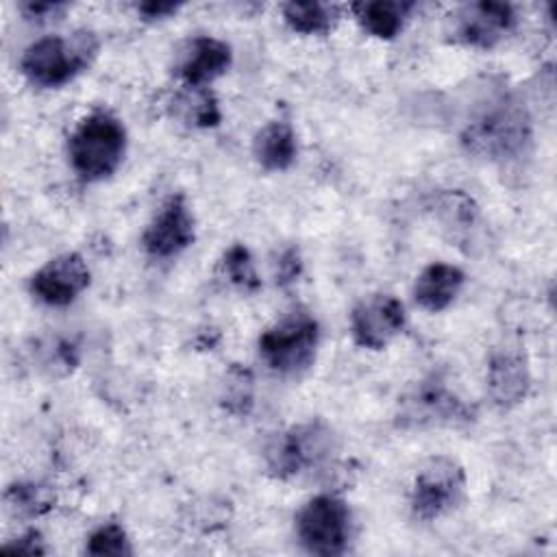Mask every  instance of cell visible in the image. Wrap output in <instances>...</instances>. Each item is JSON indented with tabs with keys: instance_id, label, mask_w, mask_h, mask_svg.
Returning <instances> with one entry per match:
<instances>
[{
	"instance_id": "obj_1",
	"label": "cell",
	"mask_w": 557,
	"mask_h": 557,
	"mask_svg": "<svg viewBox=\"0 0 557 557\" xmlns=\"http://www.w3.org/2000/svg\"><path fill=\"white\" fill-rule=\"evenodd\" d=\"M98 52V37L91 30H76L70 37H41L30 44L20 61L22 74L37 87H61L81 74Z\"/></svg>"
},
{
	"instance_id": "obj_2",
	"label": "cell",
	"mask_w": 557,
	"mask_h": 557,
	"mask_svg": "<svg viewBox=\"0 0 557 557\" xmlns=\"http://www.w3.org/2000/svg\"><path fill=\"white\" fill-rule=\"evenodd\" d=\"M70 163L74 172L96 183L111 176L126 150V131L109 111H94L74 128L70 137Z\"/></svg>"
},
{
	"instance_id": "obj_3",
	"label": "cell",
	"mask_w": 557,
	"mask_h": 557,
	"mask_svg": "<svg viewBox=\"0 0 557 557\" xmlns=\"http://www.w3.org/2000/svg\"><path fill=\"white\" fill-rule=\"evenodd\" d=\"M320 326L307 311H292L259 337L261 359L278 374H298L315 359Z\"/></svg>"
},
{
	"instance_id": "obj_4",
	"label": "cell",
	"mask_w": 557,
	"mask_h": 557,
	"mask_svg": "<svg viewBox=\"0 0 557 557\" xmlns=\"http://www.w3.org/2000/svg\"><path fill=\"white\" fill-rule=\"evenodd\" d=\"M531 139V122L524 109L516 102H498L481 117L470 122L463 141L466 146L490 159H511L524 150Z\"/></svg>"
},
{
	"instance_id": "obj_5",
	"label": "cell",
	"mask_w": 557,
	"mask_h": 557,
	"mask_svg": "<svg viewBox=\"0 0 557 557\" xmlns=\"http://www.w3.org/2000/svg\"><path fill=\"white\" fill-rule=\"evenodd\" d=\"M333 431L320 420L292 426L265 448V463L278 479L294 476L322 463L333 450Z\"/></svg>"
},
{
	"instance_id": "obj_6",
	"label": "cell",
	"mask_w": 557,
	"mask_h": 557,
	"mask_svg": "<svg viewBox=\"0 0 557 557\" xmlns=\"http://www.w3.org/2000/svg\"><path fill=\"white\" fill-rule=\"evenodd\" d=\"M300 544L313 555H339L350 537V511L346 503L331 494L311 498L296 518Z\"/></svg>"
},
{
	"instance_id": "obj_7",
	"label": "cell",
	"mask_w": 557,
	"mask_h": 557,
	"mask_svg": "<svg viewBox=\"0 0 557 557\" xmlns=\"http://www.w3.org/2000/svg\"><path fill=\"white\" fill-rule=\"evenodd\" d=\"M466 494V474L450 457L429 459L413 479L411 509L420 520H435L455 509Z\"/></svg>"
},
{
	"instance_id": "obj_8",
	"label": "cell",
	"mask_w": 557,
	"mask_h": 557,
	"mask_svg": "<svg viewBox=\"0 0 557 557\" xmlns=\"http://www.w3.org/2000/svg\"><path fill=\"white\" fill-rule=\"evenodd\" d=\"M516 26V13L505 2H470L450 15L448 35L453 41L472 48H494Z\"/></svg>"
},
{
	"instance_id": "obj_9",
	"label": "cell",
	"mask_w": 557,
	"mask_h": 557,
	"mask_svg": "<svg viewBox=\"0 0 557 557\" xmlns=\"http://www.w3.org/2000/svg\"><path fill=\"white\" fill-rule=\"evenodd\" d=\"M405 326V307L392 294H370L350 313V335L357 346L381 350Z\"/></svg>"
},
{
	"instance_id": "obj_10",
	"label": "cell",
	"mask_w": 557,
	"mask_h": 557,
	"mask_svg": "<svg viewBox=\"0 0 557 557\" xmlns=\"http://www.w3.org/2000/svg\"><path fill=\"white\" fill-rule=\"evenodd\" d=\"M196 237L194 215L183 194L170 196L141 235V246L150 257L168 259L183 252Z\"/></svg>"
},
{
	"instance_id": "obj_11",
	"label": "cell",
	"mask_w": 557,
	"mask_h": 557,
	"mask_svg": "<svg viewBox=\"0 0 557 557\" xmlns=\"http://www.w3.org/2000/svg\"><path fill=\"white\" fill-rule=\"evenodd\" d=\"M89 285V268L78 252H63L30 278V292L50 307H65Z\"/></svg>"
},
{
	"instance_id": "obj_12",
	"label": "cell",
	"mask_w": 557,
	"mask_h": 557,
	"mask_svg": "<svg viewBox=\"0 0 557 557\" xmlns=\"http://www.w3.org/2000/svg\"><path fill=\"white\" fill-rule=\"evenodd\" d=\"M231 59L233 54L228 44L209 35H200L194 37L181 54L178 76L187 87H205L228 70Z\"/></svg>"
},
{
	"instance_id": "obj_13",
	"label": "cell",
	"mask_w": 557,
	"mask_h": 557,
	"mask_svg": "<svg viewBox=\"0 0 557 557\" xmlns=\"http://www.w3.org/2000/svg\"><path fill=\"white\" fill-rule=\"evenodd\" d=\"M529 385H531V376L522 355L505 350L492 357L490 370H487V387L496 405L511 407L520 403L527 396Z\"/></svg>"
},
{
	"instance_id": "obj_14",
	"label": "cell",
	"mask_w": 557,
	"mask_h": 557,
	"mask_svg": "<svg viewBox=\"0 0 557 557\" xmlns=\"http://www.w3.org/2000/svg\"><path fill=\"white\" fill-rule=\"evenodd\" d=\"M466 274L450 263H431L426 265L413 285L416 302L426 311H444L459 296Z\"/></svg>"
},
{
	"instance_id": "obj_15",
	"label": "cell",
	"mask_w": 557,
	"mask_h": 557,
	"mask_svg": "<svg viewBox=\"0 0 557 557\" xmlns=\"http://www.w3.org/2000/svg\"><path fill=\"white\" fill-rule=\"evenodd\" d=\"M298 152L296 133L285 120L268 122L252 141V154L257 163L268 172L287 170Z\"/></svg>"
},
{
	"instance_id": "obj_16",
	"label": "cell",
	"mask_w": 557,
	"mask_h": 557,
	"mask_svg": "<svg viewBox=\"0 0 557 557\" xmlns=\"http://www.w3.org/2000/svg\"><path fill=\"white\" fill-rule=\"evenodd\" d=\"M413 2L405 0H372L352 4L355 17L363 30L379 39H394L409 17Z\"/></svg>"
},
{
	"instance_id": "obj_17",
	"label": "cell",
	"mask_w": 557,
	"mask_h": 557,
	"mask_svg": "<svg viewBox=\"0 0 557 557\" xmlns=\"http://www.w3.org/2000/svg\"><path fill=\"white\" fill-rule=\"evenodd\" d=\"M283 20L294 33L324 35L339 20V9L324 2H287L283 4Z\"/></svg>"
},
{
	"instance_id": "obj_18",
	"label": "cell",
	"mask_w": 557,
	"mask_h": 557,
	"mask_svg": "<svg viewBox=\"0 0 557 557\" xmlns=\"http://www.w3.org/2000/svg\"><path fill=\"white\" fill-rule=\"evenodd\" d=\"M174 113L191 126L211 128L222 120L218 100L209 87H187V91L174 98Z\"/></svg>"
},
{
	"instance_id": "obj_19",
	"label": "cell",
	"mask_w": 557,
	"mask_h": 557,
	"mask_svg": "<svg viewBox=\"0 0 557 557\" xmlns=\"http://www.w3.org/2000/svg\"><path fill=\"white\" fill-rule=\"evenodd\" d=\"M463 413L461 405L444 392L442 385H424L411 400H409V418H418V422L435 420V422H450Z\"/></svg>"
},
{
	"instance_id": "obj_20",
	"label": "cell",
	"mask_w": 557,
	"mask_h": 557,
	"mask_svg": "<svg viewBox=\"0 0 557 557\" xmlns=\"http://www.w3.org/2000/svg\"><path fill=\"white\" fill-rule=\"evenodd\" d=\"M222 272L233 285H237L244 292H255L261 285L255 263H252V257H250L248 248L242 244H235L224 252Z\"/></svg>"
},
{
	"instance_id": "obj_21",
	"label": "cell",
	"mask_w": 557,
	"mask_h": 557,
	"mask_svg": "<svg viewBox=\"0 0 557 557\" xmlns=\"http://www.w3.org/2000/svg\"><path fill=\"white\" fill-rule=\"evenodd\" d=\"M85 550L89 555H113V557H122V555H131V544L126 537V531L117 524V522H107L102 527H98L89 540Z\"/></svg>"
},
{
	"instance_id": "obj_22",
	"label": "cell",
	"mask_w": 557,
	"mask_h": 557,
	"mask_svg": "<svg viewBox=\"0 0 557 557\" xmlns=\"http://www.w3.org/2000/svg\"><path fill=\"white\" fill-rule=\"evenodd\" d=\"M9 500H11V505H15L20 509H26L28 513H37L44 507H48L46 498L41 496L39 487H35V485H15V487H11Z\"/></svg>"
},
{
	"instance_id": "obj_23",
	"label": "cell",
	"mask_w": 557,
	"mask_h": 557,
	"mask_svg": "<svg viewBox=\"0 0 557 557\" xmlns=\"http://www.w3.org/2000/svg\"><path fill=\"white\" fill-rule=\"evenodd\" d=\"M300 274V257L296 248H287L276 263V283L278 285H289L292 281H296V276Z\"/></svg>"
},
{
	"instance_id": "obj_24",
	"label": "cell",
	"mask_w": 557,
	"mask_h": 557,
	"mask_svg": "<svg viewBox=\"0 0 557 557\" xmlns=\"http://www.w3.org/2000/svg\"><path fill=\"white\" fill-rule=\"evenodd\" d=\"M181 9L178 2H165V0H146L137 4V11L144 20H163Z\"/></svg>"
},
{
	"instance_id": "obj_25",
	"label": "cell",
	"mask_w": 557,
	"mask_h": 557,
	"mask_svg": "<svg viewBox=\"0 0 557 557\" xmlns=\"http://www.w3.org/2000/svg\"><path fill=\"white\" fill-rule=\"evenodd\" d=\"M39 535L35 531H28L26 535L17 537L13 544H7L4 550L7 553H22V555H35V553H44V546L39 544Z\"/></svg>"
},
{
	"instance_id": "obj_26",
	"label": "cell",
	"mask_w": 557,
	"mask_h": 557,
	"mask_svg": "<svg viewBox=\"0 0 557 557\" xmlns=\"http://www.w3.org/2000/svg\"><path fill=\"white\" fill-rule=\"evenodd\" d=\"M63 9H65V4H61V2H26V4H22V11L26 17H39V20H46Z\"/></svg>"
}]
</instances>
